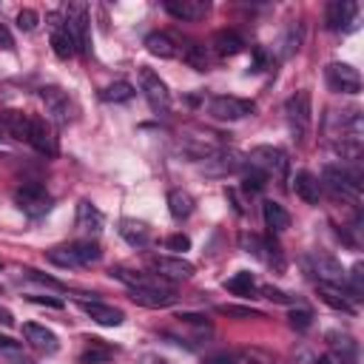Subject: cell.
<instances>
[{
  "label": "cell",
  "instance_id": "obj_11",
  "mask_svg": "<svg viewBox=\"0 0 364 364\" xmlns=\"http://www.w3.org/2000/svg\"><path fill=\"white\" fill-rule=\"evenodd\" d=\"M37 154L54 159L60 154V142H57V131L46 117H31L28 122V139H26Z\"/></svg>",
  "mask_w": 364,
  "mask_h": 364
},
{
  "label": "cell",
  "instance_id": "obj_51",
  "mask_svg": "<svg viewBox=\"0 0 364 364\" xmlns=\"http://www.w3.org/2000/svg\"><path fill=\"white\" fill-rule=\"evenodd\" d=\"M0 267H3V262H0Z\"/></svg>",
  "mask_w": 364,
  "mask_h": 364
},
{
  "label": "cell",
  "instance_id": "obj_49",
  "mask_svg": "<svg viewBox=\"0 0 364 364\" xmlns=\"http://www.w3.org/2000/svg\"><path fill=\"white\" fill-rule=\"evenodd\" d=\"M0 347H3V350H20V344L11 341V338H6V336H0Z\"/></svg>",
  "mask_w": 364,
  "mask_h": 364
},
{
  "label": "cell",
  "instance_id": "obj_35",
  "mask_svg": "<svg viewBox=\"0 0 364 364\" xmlns=\"http://www.w3.org/2000/svg\"><path fill=\"white\" fill-rule=\"evenodd\" d=\"M100 100L102 102H128V100H134V85L125 80H117L100 91Z\"/></svg>",
  "mask_w": 364,
  "mask_h": 364
},
{
  "label": "cell",
  "instance_id": "obj_5",
  "mask_svg": "<svg viewBox=\"0 0 364 364\" xmlns=\"http://www.w3.org/2000/svg\"><path fill=\"white\" fill-rule=\"evenodd\" d=\"M284 117H287V125H290L293 139L307 136L310 122H313L310 91H296V94H290V97H287V102H284Z\"/></svg>",
  "mask_w": 364,
  "mask_h": 364
},
{
  "label": "cell",
  "instance_id": "obj_2",
  "mask_svg": "<svg viewBox=\"0 0 364 364\" xmlns=\"http://www.w3.org/2000/svg\"><path fill=\"white\" fill-rule=\"evenodd\" d=\"M321 182L341 199H350V202H358L361 196V173L358 168H350V165H324L321 168Z\"/></svg>",
  "mask_w": 364,
  "mask_h": 364
},
{
  "label": "cell",
  "instance_id": "obj_42",
  "mask_svg": "<svg viewBox=\"0 0 364 364\" xmlns=\"http://www.w3.org/2000/svg\"><path fill=\"white\" fill-rule=\"evenodd\" d=\"M259 293H262L264 299H270V301H279V304H290V301H293L284 290H279V287H273V284H262Z\"/></svg>",
  "mask_w": 364,
  "mask_h": 364
},
{
  "label": "cell",
  "instance_id": "obj_20",
  "mask_svg": "<svg viewBox=\"0 0 364 364\" xmlns=\"http://www.w3.org/2000/svg\"><path fill=\"white\" fill-rule=\"evenodd\" d=\"M23 338H26V341H28L34 350H40V353H46V355L57 353V347H60L57 336H54L48 327L34 324V321H26V324H23Z\"/></svg>",
  "mask_w": 364,
  "mask_h": 364
},
{
  "label": "cell",
  "instance_id": "obj_3",
  "mask_svg": "<svg viewBox=\"0 0 364 364\" xmlns=\"http://www.w3.org/2000/svg\"><path fill=\"white\" fill-rule=\"evenodd\" d=\"M245 162H247V165H253V168H259L267 179L287 182L290 159H287V154H284L282 148H276V145H256V148L247 154V159H245Z\"/></svg>",
  "mask_w": 364,
  "mask_h": 364
},
{
  "label": "cell",
  "instance_id": "obj_34",
  "mask_svg": "<svg viewBox=\"0 0 364 364\" xmlns=\"http://www.w3.org/2000/svg\"><path fill=\"white\" fill-rule=\"evenodd\" d=\"M182 60H185L191 68H196V71H208V68H210V57H208V48H205L202 43H188V46L182 48Z\"/></svg>",
  "mask_w": 364,
  "mask_h": 364
},
{
  "label": "cell",
  "instance_id": "obj_41",
  "mask_svg": "<svg viewBox=\"0 0 364 364\" xmlns=\"http://www.w3.org/2000/svg\"><path fill=\"white\" fill-rule=\"evenodd\" d=\"M165 247H168L171 253H185V250L191 247V239H188L185 233H171V236L165 239Z\"/></svg>",
  "mask_w": 364,
  "mask_h": 364
},
{
  "label": "cell",
  "instance_id": "obj_37",
  "mask_svg": "<svg viewBox=\"0 0 364 364\" xmlns=\"http://www.w3.org/2000/svg\"><path fill=\"white\" fill-rule=\"evenodd\" d=\"M222 316H236V318H264L262 310H253V307H236V304H219L216 307Z\"/></svg>",
  "mask_w": 364,
  "mask_h": 364
},
{
  "label": "cell",
  "instance_id": "obj_19",
  "mask_svg": "<svg viewBox=\"0 0 364 364\" xmlns=\"http://www.w3.org/2000/svg\"><path fill=\"white\" fill-rule=\"evenodd\" d=\"M162 9L173 20H199L210 11V3L208 0H165Z\"/></svg>",
  "mask_w": 364,
  "mask_h": 364
},
{
  "label": "cell",
  "instance_id": "obj_40",
  "mask_svg": "<svg viewBox=\"0 0 364 364\" xmlns=\"http://www.w3.org/2000/svg\"><path fill=\"white\" fill-rule=\"evenodd\" d=\"M299 43H301V28H299V26H290L287 34H284V40H282V46H284L282 54L290 57L293 51H299Z\"/></svg>",
  "mask_w": 364,
  "mask_h": 364
},
{
  "label": "cell",
  "instance_id": "obj_31",
  "mask_svg": "<svg viewBox=\"0 0 364 364\" xmlns=\"http://www.w3.org/2000/svg\"><path fill=\"white\" fill-rule=\"evenodd\" d=\"M119 236L131 245V247H145L151 242V230L145 222H136V219H119Z\"/></svg>",
  "mask_w": 364,
  "mask_h": 364
},
{
  "label": "cell",
  "instance_id": "obj_27",
  "mask_svg": "<svg viewBox=\"0 0 364 364\" xmlns=\"http://www.w3.org/2000/svg\"><path fill=\"white\" fill-rule=\"evenodd\" d=\"M102 225H105L102 210H100L94 202L82 199V202L77 205V228H80L82 233H100V230H102Z\"/></svg>",
  "mask_w": 364,
  "mask_h": 364
},
{
  "label": "cell",
  "instance_id": "obj_10",
  "mask_svg": "<svg viewBox=\"0 0 364 364\" xmlns=\"http://www.w3.org/2000/svg\"><path fill=\"white\" fill-rule=\"evenodd\" d=\"M77 40V51H91V20H88V6L85 3H65L63 11H60Z\"/></svg>",
  "mask_w": 364,
  "mask_h": 364
},
{
  "label": "cell",
  "instance_id": "obj_46",
  "mask_svg": "<svg viewBox=\"0 0 364 364\" xmlns=\"http://www.w3.org/2000/svg\"><path fill=\"white\" fill-rule=\"evenodd\" d=\"M6 364H34L31 358H26L20 350H9V358H6Z\"/></svg>",
  "mask_w": 364,
  "mask_h": 364
},
{
  "label": "cell",
  "instance_id": "obj_50",
  "mask_svg": "<svg viewBox=\"0 0 364 364\" xmlns=\"http://www.w3.org/2000/svg\"><path fill=\"white\" fill-rule=\"evenodd\" d=\"M313 364H333V358H316Z\"/></svg>",
  "mask_w": 364,
  "mask_h": 364
},
{
  "label": "cell",
  "instance_id": "obj_16",
  "mask_svg": "<svg viewBox=\"0 0 364 364\" xmlns=\"http://www.w3.org/2000/svg\"><path fill=\"white\" fill-rule=\"evenodd\" d=\"M242 165H245L242 154H236V151H230V148H225V145L216 148L210 156L202 159V171H205L208 176H228V173L242 171Z\"/></svg>",
  "mask_w": 364,
  "mask_h": 364
},
{
  "label": "cell",
  "instance_id": "obj_23",
  "mask_svg": "<svg viewBox=\"0 0 364 364\" xmlns=\"http://www.w3.org/2000/svg\"><path fill=\"white\" fill-rule=\"evenodd\" d=\"M327 344L341 364H358V341L347 333H327Z\"/></svg>",
  "mask_w": 364,
  "mask_h": 364
},
{
  "label": "cell",
  "instance_id": "obj_12",
  "mask_svg": "<svg viewBox=\"0 0 364 364\" xmlns=\"http://www.w3.org/2000/svg\"><path fill=\"white\" fill-rule=\"evenodd\" d=\"M46 20H48V40H51L54 54H57L60 60L74 57V54H77V40H74V34H71L65 17H63L60 11H51Z\"/></svg>",
  "mask_w": 364,
  "mask_h": 364
},
{
  "label": "cell",
  "instance_id": "obj_25",
  "mask_svg": "<svg viewBox=\"0 0 364 364\" xmlns=\"http://www.w3.org/2000/svg\"><path fill=\"white\" fill-rule=\"evenodd\" d=\"M210 48H213L219 57H233V54H239V51L245 48V40H242V34L233 31V28H219V31H213V37H210Z\"/></svg>",
  "mask_w": 364,
  "mask_h": 364
},
{
  "label": "cell",
  "instance_id": "obj_45",
  "mask_svg": "<svg viewBox=\"0 0 364 364\" xmlns=\"http://www.w3.org/2000/svg\"><path fill=\"white\" fill-rule=\"evenodd\" d=\"M14 48V37H11V31L0 23V51H11Z\"/></svg>",
  "mask_w": 364,
  "mask_h": 364
},
{
  "label": "cell",
  "instance_id": "obj_38",
  "mask_svg": "<svg viewBox=\"0 0 364 364\" xmlns=\"http://www.w3.org/2000/svg\"><path fill=\"white\" fill-rule=\"evenodd\" d=\"M287 321H290L293 330H307V327L313 324V313H310L307 307H293L290 316H287Z\"/></svg>",
  "mask_w": 364,
  "mask_h": 364
},
{
  "label": "cell",
  "instance_id": "obj_39",
  "mask_svg": "<svg viewBox=\"0 0 364 364\" xmlns=\"http://www.w3.org/2000/svg\"><path fill=\"white\" fill-rule=\"evenodd\" d=\"M37 23H40V14H37L34 9H20V11H17V28H20V31H34Z\"/></svg>",
  "mask_w": 364,
  "mask_h": 364
},
{
  "label": "cell",
  "instance_id": "obj_26",
  "mask_svg": "<svg viewBox=\"0 0 364 364\" xmlns=\"http://www.w3.org/2000/svg\"><path fill=\"white\" fill-rule=\"evenodd\" d=\"M316 293H318V299L327 304V307H333V310H338V313H355V301L341 290V287H336V284H321L318 282V287H316Z\"/></svg>",
  "mask_w": 364,
  "mask_h": 364
},
{
  "label": "cell",
  "instance_id": "obj_6",
  "mask_svg": "<svg viewBox=\"0 0 364 364\" xmlns=\"http://www.w3.org/2000/svg\"><path fill=\"white\" fill-rule=\"evenodd\" d=\"M253 111H256L253 100H242V97H230V94H219V97L208 100V114L222 122H236V119L253 117Z\"/></svg>",
  "mask_w": 364,
  "mask_h": 364
},
{
  "label": "cell",
  "instance_id": "obj_44",
  "mask_svg": "<svg viewBox=\"0 0 364 364\" xmlns=\"http://www.w3.org/2000/svg\"><path fill=\"white\" fill-rule=\"evenodd\" d=\"M28 301H34V304H46V307H54V310H63V301L54 299V296H28Z\"/></svg>",
  "mask_w": 364,
  "mask_h": 364
},
{
  "label": "cell",
  "instance_id": "obj_47",
  "mask_svg": "<svg viewBox=\"0 0 364 364\" xmlns=\"http://www.w3.org/2000/svg\"><path fill=\"white\" fill-rule=\"evenodd\" d=\"M139 361H142V364H171L168 358H162V355H156V353H145Z\"/></svg>",
  "mask_w": 364,
  "mask_h": 364
},
{
  "label": "cell",
  "instance_id": "obj_36",
  "mask_svg": "<svg viewBox=\"0 0 364 364\" xmlns=\"http://www.w3.org/2000/svg\"><path fill=\"white\" fill-rule=\"evenodd\" d=\"M245 165H247V162H245ZM267 182H270V179H267V176H264L259 168H253V165H247V168H245V176H242V188H245L247 193H259V191H262Z\"/></svg>",
  "mask_w": 364,
  "mask_h": 364
},
{
  "label": "cell",
  "instance_id": "obj_33",
  "mask_svg": "<svg viewBox=\"0 0 364 364\" xmlns=\"http://www.w3.org/2000/svg\"><path fill=\"white\" fill-rule=\"evenodd\" d=\"M193 208H196V202H193V196H191L188 191H182V188L168 191V213H171L176 222L188 219V216L193 213Z\"/></svg>",
  "mask_w": 364,
  "mask_h": 364
},
{
  "label": "cell",
  "instance_id": "obj_18",
  "mask_svg": "<svg viewBox=\"0 0 364 364\" xmlns=\"http://www.w3.org/2000/svg\"><path fill=\"white\" fill-rule=\"evenodd\" d=\"M355 14H358V6L353 0H333L324 9V26L330 31H344L355 23Z\"/></svg>",
  "mask_w": 364,
  "mask_h": 364
},
{
  "label": "cell",
  "instance_id": "obj_4",
  "mask_svg": "<svg viewBox=\"0 0 364 364\" xmlns=\"http://www.w3.org/2000/svg\"><path fill=\"white\" fill-rule=\"evenodd\" d=\"M139 91H142V97H145V102L151 105L154 114H168L171 111V91H168L165 80L148 65L139 68Z\"/></svg>",
  "mask_w": 364,
  "mask_h": 364
},
{
  "label": "cell",
  "instance_id": "obj_9",
  "mask_svg": "<svg viewBox=\"0 0 364 364\" xmlns=\"http://www.w3.org/2000/svg\"><path fill=\"white\" fill-rule=\"evenodd\" d=\"M40 100L46 108V119L51 125H68L74 119V102L63 88H57V85L40 88Z\"/></svg>",
  "mask_w": 364,
  "mask_h": 364
},
{
  "label": "cell",
  "instance_id": "obj_30",
  "mask_svg": "<svg viewBox=\"0 0 364 364\" xmlns=\"http://www.w3.org/2000/svg\"><path fill=\"white\" fill-rule=\"evenodd\" d=\"M225 290L233 293V296H239V299H256L259 296V284H256V279H253L250 270H239L230 279H225Z\"/></svg>",
  "mask_w": 364,
  "mask_h": 364
},
{
  "label": "cell",
  "instance_id": "obj_14",
  "mask_svg": "<svg viewBox=\"0 0 364 364\" xmlns=\"http://www.w3.org/2000/svg\"><path fill=\"white\" fill-rule=\"evenodd\" d=\"M324 82L336 94H358L361 91V74L347 63H330L324 68Z\"/></svg>",
  "mask_w": 364,
  "mask_h": 364
},
{
  "label": "cell",
  "instance_id": "obj_1",
  "mask_svg": "<svg viewBox=\"0 0 364 364\" xmlns=\"http://www.w3.org/2000/svg\"><path fill=\"white\" fill-rule=\"evenodd\" d=\"M46 259L57 267H82V264H94L102 259V247L91 239H80V242H68L60 247L46 250Z\"/></svg>",
  "mask_w": 364,
  "mask_h": 364
},
{
  "label": "cell",
  "instance_id": "obj_32",
  "mask_svg": "<svg viewBox=\"0 0 364 364\" xmlns=\"http://www.w3.org/2000/svg\"><path fill=\"white\" fill-rule=\"evenodd\" d=\"M131 301L148 310H162L176 304V293H159V290H131Z\"/></svg>",
  "mask_w": 364,
  "mask_h": 364
},
{
  "label": "cell",
  "instance_id": "obj_17",
  "mask_svg": "<svg viewBox=\"0 0 364 364\" xmlns=\"http://www.w3.org/2000/svg\"><path fill=\"white\" fill-rule=\"evenodd\" d=\"M77 307L91 318V321H97V324H102V327H119L122 321H125V313L119 310V307H114V304H105V301H97V299H82V296H77Z\"/></svg>",
  "mask_w": 364,
  "mask_h": 364
},
{
  "label": "cell",
  "instance_id": "obj_8",
  "mask_svg": "<svg viewBox=\"0 0 364 364\" xmlns=\"http://www.w3.org/2000/svg\"><path fill=\"white\" fill-rule=\"evenodd\" d=\"M14 202H17V208L26 213V216H46L48 210H51V205H54V199H51V193L40 185V182H26V185H20L17 191H14Z\"/></svg>",
  "mask_w": 364,
  "mask_h": 364
},
{
  "label": "cell",
  "instance_id": "obj_13",
  "mask_svg": "<svg viewBox=\"0 0 364 364\" xmlns=\"http://www.w3.org/2000/svg\"><path fill=\"white\" fill-rule=\"evenodd\" d=\"M307 264H310V273H313L321 284H336V287H341V290L347 293V273H344V267H341L338 259H333V256H327V253H313V256L307 259ZM347 296H350V293H347Z\"/></svg>",
  "mask_w": 364,
  "mask_h": 364
},
{
  "label": "cell",
  "instance_id": "obj_21",
  "mask_svg": "<svg viewBox=\"0 0 364 364\" xmlns=\"http://www.w3.org/2000/svg\"><path fill=\"white\" fill-rule=\"evenodd\" d=\"M290 182H293V193L301 202L318 205V199H321V182H318V176H313L310 171H296V176Z\"/></svg>",
  "mask_w": 364,
  "mask_h": 364
},
{
  "label": "cell",
  "instance_id": "obj_15",
  "mask_svg": "<svg viewBox=\"0 0 364 364\" xmlns=\"http://www.w3.org/2000/svg\"><path fill=\"white\" fill-rule=\"evenodd\" d=\"M242 247L247 253H253L256 259H262L264 264L282 270L284 267V259H282V250L279 245L273 242V233L270 236H259V233H242Z\"/></svg>",
  "mask_w": 364,
  "mask_h": 364
},
{
  "label": "cell",
  "instance_id": "obj_48",
  "mask_svg": "<svg viewBox=\"0 0 364 364\" xmlns=\"http://www.w3.org/2000/svg\"><path fill=\"white\" fill-rule=\"evenodd\" d=\"M0 321H3L6 327H11V324H14V316H11V310H6V307H0Z\"/></svg>",
  "mask_w": 364,
  "mask_h": 364
},
{
  "label": "cell",
  "instance_id": "obj_22",
  "mask_svg": "<svg viewBox=\"0 0 364 364\" xmlns=\"http://www.w3.org/2000/svg\"><path fill=\"white\" fill-rule=\"evenodd\" d=\"M114 355H117V347L105 344L102 338L88 336V338H85V347H82L80 355H77V361H80V364H105V361H111Z\"/></svg>",
  "mask_w": 364,
  "mask_h": 364
},
{
  "label": "cell",
  "instance_id": "obj_24",
  "mask_svg": "<svg viewBox=\"0 0 364 364\" xmlns=\"http://www.w3.org/2000/svg\"><path fill=\"white\" fill-rule=\"evenodd\" d=\"M28 122H31L28 114H20V111H3V114H0V134L26 142V139H28Z\"/></svg>",
  "mask_w": 364,
  "mask_h": 364
},
{
  "label": "cell",
  "instance_id": "obj_7",
  "mask_svg": "<svg viewBox=\"0 0 364 364\" xmlns=\"http://www.w3.org/2000/svg\"><path fill=\"white\" fill-rule=\"evenodd\" d=\"M145 264H148V270L154 273V276H159V279H165V282H182V279H191L193 273H196V267H193V262H188V259H182V256H159V253H151L148 259H145Z\"/></svg>",
  "mask_w": 364,
  "mask_h": 364
},
{
  "label": "cell",
  "instance_id": "obj_43",
  "mask_svg": "<svg viewBox=\"0 0 364 364\" xmlns=\"http://www.w3.org/2000/svg\"><path fill=\"white\" fill-rule=\"evenodd\" d=\"M202 364H239V361L233 355H228V353H213V355H205Z\"/></svg>",
  "mask_w": 364,
  "mask_h": 364
},
{
  "label": "cell",
  "instance_id": "obj_29",
  "mask_svg": "<svg viewBox=\"0 0 364 364\" xmlns=\"http://www.w3.org/2000/svg\"><path fill=\"white\" fill-rule=\"evenodd\" d=\"M262 219H264V228L270 233H282L290 228V213L284 210V205L273 202V199H264L262 202Z\"/></svg>",
  "mask_w": 364,
  "mask_h": 364
},
{
  "label": "cell",
  "instance_id": "obj_28",
  "mask_svg": "<svg viewBox=\"0 0 364 364\" xmlns=\"http://www.w3.org/2000/svg\"><path fill=\"white\" fill-rule=\"evenodd\" d=\"M145 48H148L154 57H159V60H173V57L179 54V46H176V40H173L168 31H151V34L145 37Z\"/></svg>",
  "mask_w": 364,
  "mask_h": 364
}]
</instances>
